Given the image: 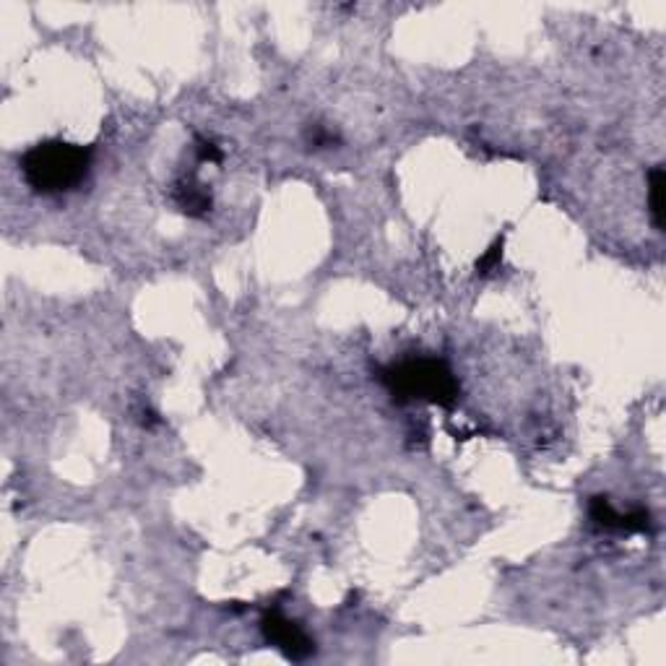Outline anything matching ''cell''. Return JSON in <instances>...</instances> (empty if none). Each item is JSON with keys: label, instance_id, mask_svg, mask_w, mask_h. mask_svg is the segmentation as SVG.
<instances>
[{"label": "cell", "instance_id": "obj_1", "mask_svg": "<svg viewBox=\"0 0 666 666\" xmlns=\"http://www.w3.org/2000/svg\"><path fill=\"white\" fill-rule=\"evenodd\" d=\"M19 167L34 193H68L86 180L91 167V149L68 141H42L29 149Z\"/></svg>", "mask_w": 666, "mask_h": 666}, {"label": "cell", "instance_id": "obj_2", "mask_svg": "<svg viewBox=\"0 0 666 666\" xmlns=\"http://www.w3.org/2000/svg\"><path fill=\"white\" fill-rule=\"evenodd\" d=\"M380 380L399 401H427L437 406H454L458 401V380L454 370L435 357L396 362L383 370Z\"/></svg>", "mask_w": 666, "mask_h": 666}, {"label": "cell", "instance_id": "obj_3", "mask_svg": "<svg viewBox=\"0 0 666 666\" xmlns=\"http://www.w3.org/2000/svg\"><path fill=\"white\" fill-rule=\"evenodd\" d=\"M261 630H264V636H266L268 643H271L273 648H279V651H281L287 659H292V662H305L307 656L316 653V643H313V638H310L294 619L284 617L279 610H271V612L264 614Z\"/></svg>", "mask_w": 666, "mask_h": 666}, {"label": "cell", "instance_id": "obj_4", "mask_svg": "<svg viewBox=\"0 0 666 666\" xmlns=\"http://www.w3.org/2000/svg\"><path fill=\"white\" fill-rule=\"evenodd\" d=\"M175 203L187 216H206L212 212V193L201 186L195 177H187L175 186Z\"/></svg>", "mask_w": 666, "mask_h": 666}, {"label": "cell", "instance_id": "obj_5", "mask_svg": "<svg viewBox=\"0 0 666 666\" xmlns=\"http://www.w3.org/2000/svg\"><path fill=\"white\" fill-rule=\"evenodd\" d=\"M666 175L664 167L656 164L651 172H648V209H651V219H653V227L662 232L664 229V190H666Z\"/></svg>", "mask_w": 666, "mask_h": 666}, {"label": "cell", "instance_id": "obj_6", "mask_svg": "<svg viewBox=\"0 0 666 666\" xmlns=\"http://www.w3.org/2000/svg\"><path fill=\"white\" fill-rule=\"evenodd\" d=\"M588 515L596 526H601L604 532H622V513L610 503V497L599 495V497H591V506H588Z\"/></svg>", "mask_w": 666, "mask_h": 666}, {"label": "cell", "instance_id": "obj_7", "mask_svg": "<svg viewBox=\"0 0 666 666\" xmlns=\"http://www.w3.org/2000/svg\"><path fill=\"white\" fill-rule=\"evenodd\" d=\"M500 261H503V240H497L484 253V258L477 264V271L480 273H492L495 268L500 266Z\"/></svg>", "mask_w": 666, "mask_h": 666}, {"label": "cell", "instance_id": "obj_8", "mask_svg": "<svg viewBox=\"0 0 666 666\" xmlns=\"http://www.w3.org/2000/svg\"><path fill=\"white\" fill-rule=\"evenodd\" d=\"M195 143H198V146H195V149H198V160H201V161H213V164H219V161H221V149H219V146H216L213 141L198 138Z\"/></svg>", "mask_w": 666, "mask_h": 666}]
</instances>
